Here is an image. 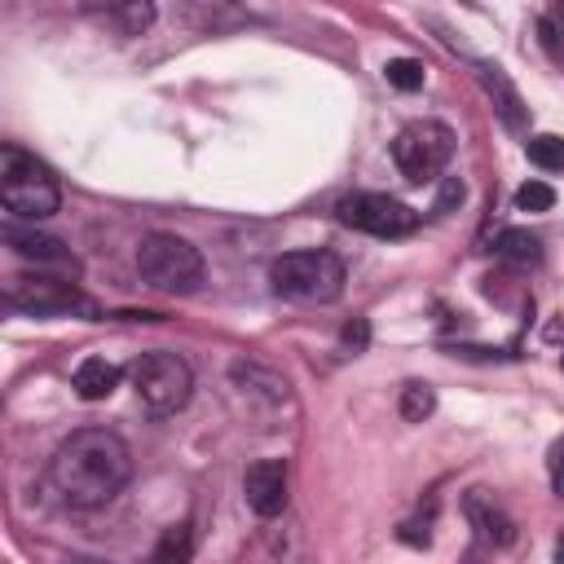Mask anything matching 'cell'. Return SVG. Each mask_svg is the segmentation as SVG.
<instances>
[{
  "label": "cell",
  "instance_id": "6da1fadb",
  "mask_svg": "<svg viewBox=\"0 0 564 564\" xmlns=\"http://www.w3.org/2000/svg\"><path fill=\"white\" fill-rule=\"evenodd\" d=\"M132 476V454L128 445L106 432V427H84V432H70L53 463H48V485L53 494L75 507V511H97L106 507Z\"/></svg>",
  "mask_w": 564,
  "mask_h": 564
},
{
  "label": "cell",
  "instance_id": "7a4b0ae2",
  "mask_svg": "<svg viewBox=\"0 0 564 564\" xmlns=\"http://www.w3.org/2000/svg\"><path fill=\"white\" fill-rule=\"evenodd\" d=\"M0 203L9 216L18 220H44L57 212L62 203V189H57V176L26 150L18 145H4L0 150Z\"/></svg>",
  "mask_w": 564,
  "mask_h": 564
},
{
  "label": "cell",
  "instance_id": "3957f363",
  "mask_svg": "<svg viewBox=\"0 0 564 564\" xmlns=\"http://www.w3.org/2000/svg\"><path fill=\"white\" fill-rule=\"evenodd\" d=\"M137 273L163 295H189L203 282V256L176 234H145L137 242Z\"/></svg>",
  "mask_w": 564,
  "mask_h": 564
},
{
  "label": "cell",
  "instance_id": "277c9868",
  "mask_svg": "<svg viewBox=\"0 0 564 564\" xmlns=\"http://www.w3.org/2000/svg\"><path fill=\"white\" fill-rule=\"evenodd\" d=\"M269 282L295 304H330L344 291V260L335 251H286L273 260Z\"/></svg>",
  "mask_w": 564,
  "mask_h": 564
},
{
  "label": "cell",
  "instance_id": "5b68a950",
  "mask_svg": "<svg viewBox=\"0 0 564 564\" xmlns=\"http://www.w3.org/2000/svg\"><path fill=\"white\" fill-rule=\"evenodd\" d=\"M454 154V132L441 119H414L392 141V163L410 185H432Z\"/></svg>",
  "mask_w": 564,
  "mask_h": 564
},
{
  "label": "cell",
  "instance_id": "8992f818",
  "mask_svg": "<svg viewBox=\"0 0 564 564\" xmlns=\"http://www.w3.org/2000/svg\"><path fill=\"white\" fill-rule=\"evenodd\" d=\"M132 388L154 414H176L194 392V370L176 352H145L132 366Z\"/></svg>",
  "mask_w": 564,
  "mask_h": 564
},
{
  "label": "cell",
  "instance_id": "52a82bcc",
  "mask_svg": "<svg viewBox=\"0 0 564 564\" xmlns=\"http://www.w3.org/2000/svg\"><path fill=\"white\" fill-rule=\"evenodd\" d=\"M339 220L348 229H361V234H375V238H405L419 229V212L401 198H388V194H348L339 198Z\"/></svg>",
  "mask_w": 564,
  "mask_h": 564
},
{
  "label": "cell",
  "instance_id": "ba28073f",
  "mask_svg": "<svg viewBox=\"0 0 564 564\" xmlns=\"http://www.w3.org/2000/svg\"><path fill=\"white\" fill-rule=\"evenodd\" d=\"M4 300H9L13 308H22V313H70V308H88V300H84L70 282L44 278V273H35V278H13V282L4 286Z\"/></svg>",
  "mask_w": 564,
  "mask_h": 564
},
{
  "label": "cell",
  "instance_id": "9c48e42d",
  "mask_svg": "<svg viewBox=\"0 0 564 564\" xmlns=\"http://www.w3.org/2000/svg\"><path fill=\"white\" fill-rule=\"evenodd\" d=\"M4 242L22 256V260H31L35 269H57V273H75L79 264H75V256L57 242V238H48V234H40V229H31V225H18V216L13 220H4Z\"/></svg>",
  "mask_w": 564,
  "mask_h": 564
},
{
  "label": "cell",
  "instance_id": "30bf717a",
  "mask_svg": "<svg viewBox=\"0 0 564 564\" xmlns=\"http://www.w3.org/2000/svg\"><path fill=\"white\" fill-rule=\"evenodd\" d=\"M242 494H247V507L256 516H278L286 507V463L278 458H256L247 471H242Z\"/></svg>",
  "mask_w": 564,
  "mask_h": 564
},
{
  "label": "cell",
  "instance_id": "8fae6325",
  "mask_svg": "<svg viewBox=\"0 0 564 564\" xmlns=\"http://www.w3.org/2000/svg\"><path fill=\"white\" fill-rule=\"evenodd\" d=\"M463 516H467V524L476 529V538H480L485 546H511V542H516L511 516H507L485 489H467V494H463Z\"/></svg>",
  "mask_w": 564,
  "mask_h": 564
},
{
  "label": "cell",
  "instance_id": "7c38bea8",
  "mask_svg": "<svg viewBox=\"0 0 564 564\" xmlns=\"http://www.w3.org/2000/svg\"><path fill=\"white\" fill-rule=\"evenodd\" d=\"M84 9L123 35H141L154 22V0H84Z\"/></svg>",
  "mask_w": 564,
  "mask_h": 564
},
{
  "label": "cell",
  "instance_id": "4fadbf2b",
  "mask_svg": "<svg viewBox=\"0 0 564 564\" xmlns=\"http://www.w3.org/2000/svg\"><path fill=\"white\" fill-rule=\"evenodd\" d=\"M70 388H75L79 401H106L119 388V366L106 361V357H84L70 375Z\"/></svg>",
  "mask_w": 564,
  "mask_h": 564
},
{
  "label": "cell",
  "instance_id": "5bb4252c",
  "mask_svg": "<svg viewBox=\"0 0 564 564\" xmlns=\"http://www.w3.org/2000/svg\"><path fill=\"white\" fill-rule=\"evenodd\" d=\"M494 251H498V260H507V264H538L542 242H538L529 229H502Z\"/></svg>",
  "mask_w": 564,
  "mask_h": 564
},
{
  "label": "cell",
  "instance_id": "9a60e30c",
  "mask_svg": "<svg viewBox=\"0 0 564 564\" xmlns=\"http://www.w3.org/2000/svg\"><path fill=\"white\" fill-rule=\"evenodd\" d=\"M229 379L242 383V388L264 392L269 401H282V397H286V379H278V375H269V370H260V366H251V361H234V366H229Z\"/></svg>",
  "mask_w": 564,
  "mask_h": 564
},
{
  "label": "cell",
  "instance_id": "2e32d148",
  "mask_svg": "<svg viewBox=\"0 0 564 564\" xmlns=\"http://www.w3.org/2000/svg\"><path fill=\"white\" fill-rule=\"evenodd\" d=\"M524 154H529V163L542 167V172H564V137H555V132L529 137V141H524Z\"/></svg>",
  "mask_w": 564,
  "mask_h": 564
},
{
  "label": "cell",
  "instance_id": "e0dca14e",
  "mask_svg": "<svg viewBox=\"0 0 564 564\" xmlns=\"http://www.w3.org/2000/svg\"><path fill=\"white\" fill-rule=\"evenodd\" d=\"M432 410H436V392H432L427 383H405V388H401V419L423 423Z\"/></svg>",
  "mask_w": 564,
  "mask_h": 564
},
{
  "label": "cell",
  "instance_id": "ac0fdd59",
  "mask_svg": "<svg viewBox=\"0 0 564 564\" xmlns=\"http://www.w3.org/2000/svg\"><path fill=\"white\" fill-rule=\"evenodd\" d=\"M383 75H388V84H392V88H401V93L423 88V66H419L414 57H392V62L383 66Z\"/></svg>",
  "mask_w": 564,
  "mask_h": 564
},
{
  "label": "cell",
  "instance_id": "d6986e66",
  "mask_svg": "<svg viewBox=\"0 0 564 564\" xmlns=\"http://www.w3.org/2000/svg\"><path fill=\"white\" fill-rule=\"evenodd\" d=\"M516 207H520V212H551V207H555V189H551L546 181H524V185L516 189Z\"/></svg>",
  "mask_w": 564,
  "mask_h": 564
},
{
  "label": "cell",
  "instance_id": "ffe728a7",
  "mask_svg": "<svg viewBox=\"0 0 564 564\" xmlns=\"http://www.w3.org/2000/svg\"><path fill=\"white\" fill-rule=\"evenodd\" d=\"M485 84H489V88H498V97H502V106H498V110H502V119H507L511 128H520V97L511 93V84L502 79V70H498V66H485Z\"/></svg>",
  "mask_w": 564,
  "mask_h": 564
},
{
  "label": "cell",
  "instance_id": "44dd1931",
  "mask_svg": "<svg viewBox=\"0 0 564 564\" xmlns=\"http://www.w3.org/2000/svg\"><path fill=\"white\" fill-rule=\"evenodd\" d=\"M154 555H159V560H172V555L185 560V555H189V529H185V524H181V529H167Z\"/></svg>",
  "mask_w": 564,
  "mask_h": 564
},
{
  "label": "cell",
  "instance_id": "7402d4cb",
  "mask_svg": "<svg viewBox=\"0 0 564 564\" xmlns=\"http://www.w3.org/2000/svg\"><path fill=\"white\" fill-rule=\"evenodd\" d=\"M546 476H551V489L564 498V436L551 441V449H546Z\"/></svg>",
  "mask_w": 564,
  "mask_h": 564
},
{
  "label": "cell",
  "instance_id": "603a6c76",
  "mask_svg": "<svg viewBox=\"0 0 564 564\" xmlns=\"http://www.w3.org/2000/svg\"><path fill=\"white\" fill-rule=\"evenodd\" d=\"M366 339H370V326H366V317H352V322L344 326V344H348L352 352H361V348H366Z\"/></svg>",
  "mask_w": 564,
  "mask_h": 564
}]
</instances>
